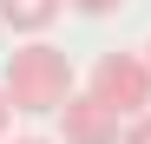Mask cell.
Instances as JSON below:
<instances>
[{"instance_id":"cell-1","label":"cell","mask_w":151,"mask_h":144,"mask_svg":"<svg viewBox=\"0 0 151 144\" xmlns=\"http://www.w3.org/2000/svg\"><path fill=\"white\" fill-rule=\"evenodd\" d=\"M7 98H13V111H27V118L59 111L72 98V59L59 53V46H46V39H27L7 59Z\"/></svg>"},{"instance_id":"cell-2","label":"cell","mask_w":151,"mask_h":144,"mask_svg":"<svg viewBox=\"0 0 151 144\" xmlns=\"http://www.w3.org/2000/svg\"><path fill=\"white\" fill-rule=\"evenodd\" d=\"M86 92H99L118 118L151 111V66H145V53H105V59L92 66V85Z\"/></svg>"},{"instance_id":"cell-3","label":"cell","mask_w":151,"mask_h":144,"mask_svg":"<svg viewBox=\"0 0 151 144\" xmlns=\"http://www.w3.org/2000/svg\"><path fill=\"white\" fill-rule=\"evenodd\" d=\"M118 138H125V118L99 92H72L59 105V144H118Z\"/></svg>"},{"instance_id":"cell-4","label":"cell","mask_w":151,"mask_h":144,"mask_svg":"<svg viewBox=\"0 0 151 144\" xmlns=\"http://www.w3.org/2000/svg\"><path fill=\"white\" fill-rule=\"evenodd\" d=\"M59 7H66V0H0V20H7L13 33L40 39V33L53 26V20H59Z\"/></svg>"},{"instance_id":"cell-5","label":"cell","mask_w":151,"mask_h":144,"mask_svg":"<svg viewBox=\"0 0 151 144\" xmlns=\"http://www.w3.org/2000/svg\"><path fill=\"white\" fill-rule=\"evenodd\" d=\"M118 144H151V111H138V118H125V138Z\"/></svg>"},{"instance_id":"cell-6","label":"cell","mask_w":151,"mask_h":144,"mask_svg":"<svg viewBox=\"0 0 151 144\" xmlns=\"http://www.w3.org/2000/svg\"><path fill=\"white\" fill-rule=\"evenodd\" d=\"M66 7H79V13H92V20H105V13L125 7V0H66Z\"/></svg>"},{"instance_id":"cell-7","label":"cell","mask_w":151,"mask_h":144,"mask_svg":"<svg viewBox=\"0 0 151 144\" xmlns=\"http://www.w3.org/2000/svg\"><path fill=\"white\" fill-rule=\"evenodd\" d=\"M7 118H13V98H7V85H0V138H7Z\"/></svg>"},{"instance_id":"cell-8","label":"cell","mask_w":151,"mask_h":144,"mask_svg":"<svg viewBox=\"0 0 151 144\" xmlns=\"http://www.w3.org/2000/svg\"><path fill=\"white\" fill-rule=\"evenodd\" d=\"M7 144H46V138H7Z\"/></svg>"},{"instance_id":"cell-9","label":"cell","mask_w":151,"mask_h":144,"mask_svg":"<svg viewBox=\"0 0 151 144\" xmlns=\"http://www.w3.org/2000/svg\"><path fill=\"white\" fill-rule=\"evenodd\" d=\"M145 66H151V46H145Z\"/></svg>"}]
</instances>
